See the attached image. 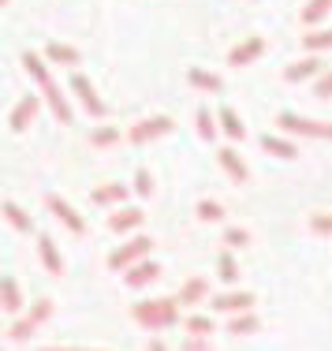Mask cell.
<instances>
[{"instance_id":"1","label":"cell","mask_w":332,"mask_h":351,"mask_svg":"<svg viewBox=\"0 0 332 351\" xmlns=\"http://www.w3.org/2000/svg\"><path fill=\"white\" fill-rule=\"evenodd\" d=\"M131 317L142 329H168V325L179 322V303L176 299H146V303L131 306Z\"/></svg>"},{"instance_id":"2","label":"cell","mask_w":332,"mask_h":351,"mask_svg":"<svg viewBox=\"0 0 332 351\" xmlns=\"http://www.w3.org/2000/svg\"><path fill=\"white\" fill-rule=\"evenodd\" d=\"M149 250H153V239H149V236H135V239H127L123 247H116L112 254H109V269H112V273H127L131 265L146 262Z\"/></svg>"},{"instance_id":"3","label":"cell","mask_w":332,"mask_h":351,"mask_svg":"<svg viewBox=\"0 0 332 351\" xmlns=\"http://www.w3.org/2000/svg\"><path fill=\"white\" fill-rule=\"evenodd\" d=\"M277 128L284 135H306V138H332V123H318V120H306V116L295 112H280L277 116Z\"/></svg>"},{"instance_id":"4","label":"cell","mask_w":332,"mask_h":351,"mask_svg":"<svg viewBox=\"0 0 332 351\" xmlns=\"http://www.w3.org/2000/svg\"><path fill=\"white\" fill-rule=\"evenodd\" d=\"M209 306L217 314H228V317L251 314L254 311V295H251V291H224V295H213L209 299Z\"/></svg>"},{"instance_id":"5","label":"cell","mask_w":332,"mask_h":351,"mask_svg":"<svg viewBox=\"0 0 332 351\" xmlns=\"http://www.w3.org/2000/svg\"><path fill=\"white\" fill-rule=\"evenodd\" d=\"M71 94L79 97L82 108H86V112L94 116V120H101V116H105V101L94 94V86H90V79H86V75H79V71L71 75Z\"/></svg>"},{"instance_id":"6","label":"cell","mask_w":332,"mask_h":351,"mask_svg":"<svg viewBox=\"0 0 332 351\" xmlns=\"http://www.w3.org/2000/svg\"><path fill=\"white\" fill-rule=\"evenodd\" d=\"M45 206L56 213V221H64V224H68V228L75 232V236H86V232H90L86 217H82V213H75V210H71L68 202H64L60 195H45Z\"/></svg>"},{"instance_id":"7","label":"cell","mask_w":332,"mask_h":351,"mask_svg":"<svg viewBox=\"0 0 332 351\" xmlns=\"http://www.w3.org/2000/svg\"><path fill=\"white\" fill-rule=\"evenodd\" d=\"M172 131V120L168 116H149V120H142V123H135V128H131V142H135V146H142V142H153V138H164Z\"/></svg>"},{"instance_id":"8","label":"cell","mask_w":332,"mask_h":351,"mask_svg":"<svg viewBox=\"0 0 332 351\" xmlns=\"http://www.w3.org/2000/svg\"><path fill=\"white\" fill-rule=\"evenodd\" d=\"M38 108H41V97H38V94H23V101L12 108V120H8V128H12L15 135H19V131H27L30 123H34Z\"/></svg>"},{"instance_id":"9","label":"cell","mask_w":332,"mask_h":351,"mask_svg":"<svg viewBox=\"0 0 332 351\" xmlns=\"http://www.w3.org/2000/svg\"><path fill=\"white\" fill-rule=\"evenodd\" d=\"M261 53H265V38L254 34V38L239 41V45L231 49V53H228V64H231V68H246V64H254Z\"/></svg>"},{"instance_id":"10","label":"cell","mask_w":332,"mask_h":351,"mask_svg":"<svg viewBox=\"0 0 332 351\" xmlns=\"http://www.w3.org/2000/svg\"><path fill=\"white\" fill-rule=\"evenodd\" d=\"M142 221H146L142 210H135V206H123V210L109 213V232H112V236H127V232L142 228Z\"/></svg>"},{"instance_id":"11","label":"cell","mask_w":332,"mask_h":351,"mask_svg":"<svg viewBox=\"0 0 332 351\" xmlns=\"http://www.w3.org/2000/svg\"><path fill=\"white\" fill-rule=\"evenodd\" d=\"M157 277H161V265H157V262H149V258H146V262L131 265V269L123 273V284L138 291V288H149V284H153Z\"/></svg>"},{"instance_id":"12","label":"cell","mask_w":332,"mask_h":351,"mask_svg":"<svg viewBox=\"0 0 332 351\" xmlns=\"http://www.w3.org/2000/svg\"><path fill=\"white\" fill-rule=\"evenodd\" d=\"M0 306H4L8 314H15V317L23 314V291H19V280H15L12 273L0 277Z\"/></svg>"},{"instance_id":"13","label":"cell","mask_w":332,"mask_h":351,"mask_svg":"<svg viewBox=\"0 0 332 351\" xmlns=\"http://www.w3.org/2000/svg\"><path fill=\"white\" fill-rule=\"evenodd\" d=\"M217 161H220V169L231 176V183H246V180H251V169H246V165H243V157H239L231 146L217 149Z\"/></svg>"},{"instance_id":"14","label":"cell","mask_w":332,"mask_h":351,"mask_svg":"<svg viewBox=\"0 0 332 351\" xmlns=\"http://www.w3.org/2000/svg\"><path fill=\"white\" fill-rule=\"evenodd\" d=\"M217 131H220V135H228L231 142H243L246 138V128H243V120H239V112L231 105H224L217 112Z\"/></svg>"},{"instance_id":"15","label":"cell","mask_w":332,"mask_h":351,"mask_svg":"<svg viewBox=\"0 0 332 351\" xmlns=\"http://www.w3.org/2000/svg\"><path fill=\"white\" fill-rule=\"evenodd\" d=\"M38 254H41V265H45L53 277H64V258H60V250H56L53 236H45V232L38 236Z\"/></svg>"},{"instance_id":"16","label":"cell","mask_w":332,"mask_h":351,"mask_svg":"<svg viewBox=\"0 0 332 351\" xmlns=\"http://www.w3.org/2000/svg\"><path fill=\"white\" fill-rule=\"evenodd\" d=\"M318 75H321V56H303V60L284 68L288 82H306V79H318Z\"/></svg>"},{"instance_id":"17","label":"cell","mask_w":332,"mask_h":351,"mask_svg":"<svg viewBox=\"0 0 332 351\" xmlns=\"http://www.w3.org/2000/svg\"><path fill=\"white\" fill-rule=\"evenodd\" d=\"M202 299H209V280H205V277H190L183 288H179L176 303L179 306H198Z\"/></svg>"},{"instance_id":"18","label":"cell","mask_w":332,"mask_h":351,"mask_svg":"<svg viewBox=\"0 0 332 351\" xmlns=\"http://www.w3.org/2000/svg\"><path fill=\"white\" fill-rule=\"evenodd\" d=\"M258 146L265 149V154L280 157V161H295V157H298V146H295V142H292V138H280V135H261Z\"/></svg>"},{"instance_id":"19","label":"cell","mask_w":332,"mask_h":351,"mask_svg":"<svg viewBox=\"0 0 332 351\" xmlns=\"http://www.w3.org/2000/svg\"><path fill=\"white\" fill-rule=\"evenodd\" d=\"M41 94H45V101H49V108H53V116L60 123H71L75 120V112H71V105H68V97L60 94V86H56V82H49L45 90H41Z\"/></svg>"},{"instance_id":"20","label":"cell","mask_w":332,"mask_h":351,"mask_svg":"<svg viewBox=\"0 0 332 351\" xmlns=\"http://www.w3.org/2000/svg\"><path fill=\"white\" fill-rule=\"evenodd\" d=\"M23 71H27L41 90H45L49 82H53V71H49V64L41 60V53H23Z\"/></svg>"},{"instance_id":"21","label":"cell","mask_w":332,"mask_h":351,"mask_svg":"<svg viewBox=\"0 0 332 351\" xmlns=\"http://www.w3.org/2000/svg\"><path fill=\"white\" fill-rule=\"evenodd\" d=\"M187 82H190L194 90H205V94H220V90H224V79H220V75H217V71H202V68H190V71H187Z\"/></svg>"},{"instance_id":"22","label":"cell","mask_w":332,"mask_h":351,"mask_svg":"<svg viewBox=\"0 0 332 351\" xmlns=\"http://www.w3.org/2000/svg\"><path fill=\"white\" fill-rule=\"evenodd\" d=\"M41 60H53V64H68V68H75V64H79L82 56H79V49H71V45H60V41H49V45H45V53H41Z\"/></svg>"},{"instance_id":"23","label":"cell","mask_w":332,"mask_h":351,"mask_svg":"<svg viewBox=\"0 0 332 351\" xmlns=\"http://www.w3.org/2000/svg\"><path fill=\"white\" fill-rule=\"evenodd\" d=\"M261 329V317L258 314H235V317H228V332L231 337H251V332H258Z\"/></svg>"},{"instance_id":"24","label":"cell","mask_w":332,"mask_h":351,"mask_svg":"<svg viewBox=\"0 0 332 351\" xmlns=\"http://www.w3.org/2000/svg\"><path fill=\"white\" fill-rule=\"evenodd\" d=\"M0 213L8 217V224H12L15 232H34V221H30V213H23L19 202H4V206H0Z\"/></svg>"},{"instance_id":"25","label":"cell","mask_w":332,"mask_h":351,"mask_svg":"<svg viewBox=\"0 0 332 351\" xmlns=\"http://www.w3.org/2000/svg\"><path fill=\"white\" fill-rule=\"evenodd\" d=\"M94 202L97 206H120V202H127V187L123 183H105V187L94 191Z\"/></svg>"},{"instance_id":"26","label":"cell","mask_w":332,"mask_h":351,"mask_svg":"<svg viewBox=\"0 0 332 351\" xmlns=\"http://www.w3.org/2000/svg\"><path fill=\"white\" fill-rule=\"evenodd\" d=\"M329 12H332V0H310V4L303 8V23L306 27H318Z\"/></svg>"},{"instance_id":"27","label":"cell","mask_w":332,"mask_h":351,"mask_svg":"<svg viewBox=\"0 0 332 351\" xmlns=\"http://www.w3.org/2000/svg\"><path fill=\"white\" fill-rule=\"evenodd\" d=\"M194 120H198V135H202V142H213L220 135V131H217V116H213L209 108H198Z\"/></svg>"},{"instance_id":"28","label":"cell","mask_w":332,"mask_h":351,"mask_svg":"<svg viewBox=\"0 0 332 351\" xmlns=\"http://www.w3.org/2000/svg\"><path fill=\"white\" fill-rule=\"evenodd\" d=\"M217 277H220L224 284H235V280H239V262L231 258V250H224V254L217 258Z\"/></svg>"},{"instance_id":"29","label":"cell","mask_w":332,"mask_h":351,"mask_svg":"<svg viewBox=\"0 0 332 351\" xmlns=\"http://www.w3.org/2000/svg\"><path fill=\"white\" fill-rule=\"evenodd\" d=\"M183 325H187L190 337H198V340H205V337L213 332V317H209V314H190Z\"/></svg>"},{"instance_id":"30","label":"cell","mask_w":332,"mask_h":351,"mask_svg":"<svg viewBox=\"0 0 332 351\" xmlns=\"http://www.w3.org/2000/svg\"><path fill=\"white\" fill-rule=\"evenodd\" d=\"M49 317H53V303H49V299H34V303H30V311H27V322L38 329L41 322H49Z\"/></svg>"},{"instance_id":"31","label":"cell","mask_w":332,"mask_h":351,"mask_svg":"<svg viewBox=\"0 0 332 351\" xmlns=\"http://www.w3.org/2000/svg\"><path fill=\"white\" fill-rule=\"evenodd\" d=\"M90 142H94L97 149H101V146H116V142H120V131H116L112 123H101V128H94V135H90Z\"/></svg>"},{"instance_id":"32","label":"cell","mask_w":332,"mask_h":351,"mask_svg":"<svg viewBox=\"0 0 332 351\" xmlns=\"http://www.w3.org/2000/svg\"><path fill=\"white\" fill-rule=\"evenodd\" d=\"M198 221H209V224L224 221V210H220V202H213V198H202V202H198Z\"/></svg>"},{"instance_id":"33","label":"cell","mask_w":332,"mask_h":351,"mask_svg":"<svg viewBox=\"0 0 332 351\" xmlns=\"http://www.w3.org/2000/svg\"><path fill=\"white\" fill-rule=\"evenodd\" d=\"M30 337H34V325H30L27 317H15V322H12V329H8V340L23 344V340H30Z\"/></svg>"},{"instance_id":"34","label":"cell","mask_w":332,"mask_h":351,"mask_svg":"<svg viewBox=\"0 0 332 351\" xmlns=\"http://www.w3.org/2000/svg\"><path fill=\"white\" fill-rule=\"evenodd\" d=\"M303 45L310 49V56H314V53H321V49H332V30H321V34H306V38H303Z\"/></svg>"},{"instance_id":"35","label":"cell","mask_w":332,"mask_h":351,"mask_svg":"<svg viewBox=\"0 0 332 351\" xmlns=\"http://www.w3.org/2000/svg\"><path fill=\"white\" fill-rule=\"evenodd\" d=\"M224 243H228L231 250H239V247L251 243V232L246 228H224Z\"/></svg>"},{"instance_id":"36","label":"cell","mask_w":332,"mask_h":351,"mask_svg":"<svg viewBox=\"0 0 332 351\" xmlns=\"http://www.w3.org/2000/svg\"><path fill=\"white\" fill-rule=\"evenodd\" d=\"M135 195H138V198H149V195H153V176H149L146 169L135 172Z\"/></svg>"},{"instance_id":"37","label":"cell","mask_w":332,"mask_h":351,"mask_svg":"<svg viewBox=\"0 0 332 351\" xmlns=\"http://www.w3.org/2000/svg\"><path fill=\"white\" fill-rule=\"evenodd\" d=\"M310 232H318V236H332V213H314L310 217Z\"/></svg>"},{"instance_id":"38","label":"cell","mask_w":332,"mask_h":351,"mask_svg":"<svg viewBox=\"0 0 332 351\" xmlns=\"http://www.w3.org/2000/svg\"><path fill=\"white\" fill-rule=\"evenodd\" d=\"M314 90H318L321 97H332V71H321L318 82H314Z\"/></svg>"},{"instance_id":"39","label":"cell","mask_w":332,"mask_h":351,"mask_svg":"<svg viewBox=\"0 0 332 351\" xmlns=\"http://www.w3.org/2000/svg\"><path fill=\"white\" fill-rule=\"evenodd\" d=\"M183 351H209V340H198V337H190L187 344H183Z\"/></svg>"},{"instance_id":"40","label":"cell","mask_w":332,"mask_h":351,"mask_svg":"<svg viewBox=\"0 0 332 351\" xmlns=\"http://www.w3.org/2000/svg\"><path fill=\"white\" fill-rule=\"evenodd\" d=\"M149 351H168V348H164V340H149Z\"/></svg>"},{"instance_id":"41","label":"cell","mask_w":332,"mask_h":351,"mask_svg":"<svg viewBox=\"0 0 332 351\" xmlns=\"http://www.w3.org/2000/svg\"><path fill=\"white\" fill-rule=\"evenodd\" d=\"M4 4H8V0H0V8H4Z\"/></svg>"}]
</instances>
